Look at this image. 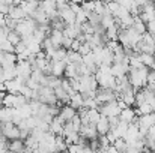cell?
I'll return each mask as SVG.
<instances>
[{"instance_id":"1","label":"cell","mask_w":155,"mask_h":153,"mask_svg":"<svg viewBox=\"0 0 155 153\" xmlns=\"http://www.w3.org/2000/svg\"><path fill=\"white\" fill-rule=\"evenodd\" d=\"M148 74H149V69H146V68L130 69V72H128V80H130V84H131V87L134 89L136 93H137L139 90H142V89L146 87Z\"/></svg>"},{"instance_id":"2","label":"cell","mask_w":155,"mask_h":153,"mask_svg":"<svg viewBox=\"0 0 155 153\" xmlns=\"http://www.w3.org/2000/svg\"><path fill=\"white\" fill-rule=\"evenodd\" d=\"M98 111H100V114L104 116V117H116V116H119V113H120V110H119L116 101L107 102V104H104L101 107H98Z\"/></svg>"},{"instance_id":"3","label":"cell","mask_w":155,"mask_h":153,"mask_svg":"<svg viewBox=\"0 0 155 153\" xmlns=\"http://www.w3.org/2000/svg\"><path fill=\"white\" fill-rule=\"evenodd\" d=\"M95 101L97 104L101 107L107 102H111V101H116V93L113 90H108V89H100L97 90V96H95Z\"/></svg>"},{"instance_id":"4","label":"cell","mask_w":155,"mask_h":153,"mask_svg":"<svg viewBox=\"0 0 155 153\" xmlns=\"http://www.w3.org/2000/svg\"><path fill=\"white\" fill-rule=\"evenodd\" d=\"M77 116V111L71 107V105H63V107H60L59 108V114H57V119L65 125V123H68V122H71L74 117Z\"/></svg>"},{"instance_id":"5","label":"cell","mask_w":155,"mask_h":153,"mask_svg":"<svg viewBox=\"0 0 155 153\" xmlns=\"http://www.w3.org/2000/svg\"><path fill=\"white\" fill-rule=\"evenodd\" d=\"M136 123L140 129H146L149 131V128L155 126V113H151V114H146V116H140L136 119Z\"/></svg>"},{"instance_id":"6","label":"cell","mask_w":155,"mask_h":153,"mask_svg":"<svg viewBox=\"0 0 155 153\" xmlns=\"http://www.w3.org/2000/svg\"><path fill=\"white\" fill-rule=\"evenodd\" d=\"M78 134H80V137H81L83 140H86L87 143L98 138V134H97V129H95L94 125H83Z\"/></svg>"},{"instance_id":"7","label":"cell","mask_w":155,"mask_h":153,"mask_svg":"<svg viewBox=\"0 0 155 153\" xmlns=\"http://www.w3.org/2000/svg\"><path fill=\"white\" fill-rule=\"evenodd\" d=\"M136 119H137V114H136V110L134 108H125V110H122L120 113H119V120L120 122H125V123H134L136 122Z\"/></svg>"},{"instance_id":"8","label":"cell","mask_w":155,"mask_h":153,"mask_svg":"<svg viewBox=\"0 0 155 153\" xmlns=\"http://www.w3.org/2000/svg\"><path fill=\"white\" fill-rule=\"evenodd\" d=\"M8 152L11 153H26V146H24V141L23 140H11L8 141Z\"/></svg>"},{"instance_id":"9","label":"cell","mask_w":155,"mask_h":153,"mask_svg":"<svg viewBox=\"0 0 155 153\" xmlns=\"http://www.w3.org/2000/svg\"><path fill=\"white\" fill-rule=\"evenodd\" d=\"M95 129H97V134L98 137H103V135H107L110 132V125H108V119L101 116V119L97 122L95 125Z\"/></svg>"},{"instance_id":"10","label":"cell","mask_w":155,"mask_h":153,"mask_svg":"<svg viewBox=\"0 0 155 153\" xmlns=\"http://www.w3.org/2000/svg\"><path fill=\"white\" fill-rule=\"evenodd\" d=\"M66 63L65 62H51V75L56 78H63Z\"/></svg>"},{"instance_id":"11","label":"cell","mask_w":155,"mask_h":153,"mask_svg":"<svg viewBox=\"0 0 155 153\" xmlns=\"http://www.w3.org/2000/svg\"><path fill=\"white\" fill-rule=\"evenodd\" d=\"M83 104H84L83 95H81V93H74V95L69 98V104H68V105H71L75 111H80V110H83Z\"/></svg>"},{"instance_id":"12","label":"cell","mask_w":155,"mask_h":153,"mask_svg":"<svg viewBox=\"0 0 155 153\" xmlns=\"http://www.w3.org/2000/svg\"><path fill=\"white\" fill-rule=\"evenodd\" d=\"M14 120V108H0V123H12Z\"/></svg>"},{"instance_id":"13","label":"cell","mask_w":155,"mask_h":153,"mask_svg":"<svg viewBox=\"0 0 155 153\" xmlns=\"http://www.w3.org/2000/svg\"><path fill=\"white\" fill-rule=\"evenodd\" d=\"M101 119V114L98 110H86V120H87V125H97V122Z\"/></svg>"},{"instance_id":"14","label":"cell","mask_w":155,"mask_h":153,"mask_svg":"<svg viewBox=\"0 0 155 153\" xmlns=\"http://www.w3.org/2000/svg\"><path fill=\"white\" fill-rule=\"evenodd\" d=\"M6 41H8V42H9V44H11V45L15 48V47H17V45L21 42V36H20L15 30H11V32L8 33V36H6Z\"/></svg>"},{"instance_id":"15","label":"cell","mask_w":155,"mask_h":153,"mask_svg":"<svg viewBox=\"0 0 155 153\" xmlns=\"http://www.w3.org/2000/svg\"><path fill=\"white\" fill-rule=\"evenodd\" d=\"M131 29H134V30H136L137 33H140V35H145V33H146V24H145L139 17L134 18V24H133Z\"/></svg>"},{"instance_id":"16","label":"cell","mask_w":155,"mask_h":153,"mask_svg":"<svg viewBox=\"0 0 155 153\" xmlns=\"http://www.w3.org/2000/svg\"><path fill=\"white\" fill-rule=\"evenodd\" d=\"M114 17L113 15H104L101 17V27H103L104 30H107V29H110V27H113L114 26Z\"/></svg>"},{"instance_id":"17","label":"cell","mask_w":155,"mask_h":153,"mask_svg":"<svg viewBox=\"0 0 155 153\" xmlns=\"http://www.w3.org/2000/svg\"><path fill=\"white\" fill-rule=\"evenodd\" d=\"M119 32H120V30H119L116 26H113V27H110V29H107V30H105V36H107V39H108V41H117Z\"/></svg>"},{"instance_id":"18","label":"cell","mask_w":155,"mask_h":153,"mask_svg":"<svg viewBox=\"0 0 155 153\" xmlns=\"http://www.w3.org/2000/svg\"><path fill=\"white\" fill-rule=\"evenodd\" d=\"M111 146L116 147L117 153H127V150H128V144H127L122 138H117V140L114 141V144H111Z\"/></svg>"},{"instance_id":"19","label":"cell","mask_w":155,"mask_h":153,"mask_svg":"<svg viewBox=\"0 0 155 153\" xmlns=\"http://www.w3.org/2000/svg\"><path fill=\"white\" fill-rule=\"evenodd\" d=\"M146 33H149L151 36H154L155 38V21L146 23Z\"/></svg>"},{"instance_id":"20","label":"cell","mask_w":155,"mask_h":153,"mask_svg":"<svg viewBox=\"0 0 155 153\" xmlns=\"http://www.w3.org/2000/svg\"><path fill=\"white\" fill-rule=\"evenodd\" d=\"M80 42L77 41V39H74L72 41V45H71V48H69V51H74V53H78V50H80Z\"/></svg>"},{"instance_id":"21","label":"cell","mask_w":155,"mask_h":153,"mask_svg":"<svg viewBox=\"0 0 155 153\" xmlns=\"http://www.w3.org/2000/svg\"><path fill=\"white\" fill-rule=\"evenodd\" d=\"M146 84H154L155 86V72L154 71H149V74H148V83Z\"/></svg>"},{"instance_id":"22","label":"cell","mask_w":155,"mask_h":153,"mask_svg":"<svg viewBox=\"0 0 155 153\" xmlns=\"http://www.w3.org/2000/svg\"><path fill=\"white\" fill-rule=\"evenodd\" d=\"M149 140H152V141H155V126H152V128H149V131H148V135H146Z\"/></svg>"},{"instance_id":"23","label":"cell","mask_w":155,"mask_h":153,"mask_svg":"<svg viewBox=\"0 0 155 153\" xmlns=\"http://www.w3.org/2000/svg\"><path fill=\"white\" fill-rule=\"evenodd\" d=\"M105 152L107 153H117V150H116V147H114V146H111V144H110V146L105 149Z\"/></svg>"},{"instance_id":"24","label":"cell","mask_w":155,"mask_h":153,"mask_svg":"<svg viewBox=\"0 0 155 153\" xmlns=\"http://www.w3.org/2000/svg\"><path fill=\"white\" fill-rule=\"evenodd\" d=\"M5 95H6V93H2V92H0V108L3 107V98H5Z\"/></svg>"},{"instance_id":"25","label":"cell","mask_w":155,"mask_h":153,"mask_svg":"<svg viewBox=\"0 0 155 153\" xmlns=\"http://www.w3.org/2000/svg\"><path fill=\"white\" fill-rule=\"evenodd\" d=\"M98 153H107V152H105V150H104V152H98Z\"/></svg>"},{"instance_id":"26","label":"cell","mask_w":155,"mask_h":153,"mask_svg":"<svg viewBox=\"0 0 155 153\" xmlns=\"http://www.w3.org/2000/svg\"><path fill=\"white\" fill-rule=\"evenodd\" d=\"M154 8H155V3H154Z\"/></svg>"}]
</instances>
